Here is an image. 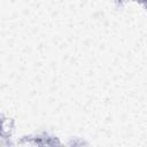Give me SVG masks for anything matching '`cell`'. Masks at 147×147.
<instances>
[{"label":"cell","instance_id":"1","mask_svg":"<svg viewBox=\"0 0 147 147\" xmlns=\"http://www.w3.org/2000/svg\"><path fill=\"white\" fill-rule=\"evenodd\" d=\"M13 131V122L8 118L0 119V133L5 137H8Z\"/></svg>","mask_w":147,"mask_h":147}]
</instances>
